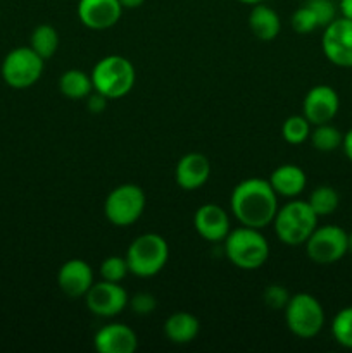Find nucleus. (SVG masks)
Returning <instances> with one entry per match:
<instances>
[{"instance_id":"f257e3e1","label":"nucleus","mask_w":352,"mask_h":353,"mask_svg":"<svg viewBox=\"0 0 352 353\" xmlns=\"http://www.w3.org/2000/svg\"><path fill=\"white\" fill-rule=\"evenodd\" d=\"M230 205L242 226L262 230L273 224L278 212V195L268 179L247 178L233 188Z\"/></svg>"},{"instance_id":"f03ea898","label":"nucleus","mask_w":352,"mask_h":353,"mask_svg":"<svg viewBox=\"0 0 352 353\" xmlns=\"http://www.w3.org/2000/svg\"><path fill=\"white\" fill-rule=\"evenodd\" d=\"M224 255L235 268L254 271L268 261L269 243L259 230L242 226L224 238Z\"/></svg>"},{"instance_id":"7ed1b4c3","label":"nucleus","mask_w":352,"mask_h":353,"mask_svg":"<svg viewBox=\"0 0 352 353\" xmlns=\"http://www.w3.org/2000/svg\"><path fill=\"white\" fill-rule=\"evenodd\" d=\"M317 219L320 217L311 209L309 203L304 200H292L278 209L273 219V228L282 243L300 247L317 228Z\"/></svg>"},{"instance_id":"20e7f679","label":"nucleus","mask_w":352,"mask_h":353,"mask_svg":"<svg viewBox=\"0 0 352 353\" xmlns=\"http://www.w3.org/2000/svg\"><path fill=\"white\" fill-rule=\"evenodd\" d=\"M93 90L106 99L116 100L128 95L133 90L137 72L135 65L121 55H107L100 59L92 71Z\"/></svg>"},{"instance_id":"39448f33","label":"nucleus","mask_w":352,"mask_h":353,"mask_svg":"<svg viewBox=\"0 0 352 353\" xmlns=\"http://www.w3.org/2000/svg\"><path fill=\"white\" fill-rule=\"evenodd\" d=\"M124 259L131 274L137 278H154L168 264V241L157 233L140 234L130 243Z\"/></svg>"},{"instance_id":"423d86ee","label":"nucleus","mask_w":352,"mask_h":353,"mask_svg":"<svg viewBox=\"0 0 352 353\" xmlns=\"http://www.w3.org/2000/svg\"><path fill=\"white\" fill-rule=\"evenodd\" d=\"M283 312H285L286 327L300 340H311L317 336L324 326L323 305L311 293H297L290 296Z\"/></svg>"},{"instance_id":"0eeeda50","label":"nucleus","mask_w":352,"mask_h":353,"mask_svg":"<svg viewBox=\"0 0 352 353\" xmlns=\"http://www.w3.org/2000/svg\"><path fill=\"white\" fill-rule=\"evenodd\" d=\"M145 193L138 185H119L107 195L104 202V214L114 226H131L141 217L145 210Z\"/></svg>"},{"instance_id":"6e6552de","label":"nucleus","mask_w":352,"mask_h":353,"mask_svg":"<svg viewBox=\"0 0 352 353\" xmlns=\"http://www.w3.org/2000/svg\"><path fill=\"white\" fill-rule=\"evenodd\" d=\"M43 59L31 47H17L2 62V78L10 88L24 90L33 86L43 72Z\"/></svg>"},{"instance_id":"1a4fd4ad","label":"nucleus","mask_w":352,"mask_h":353,"mask_svg":"<svg viewBox=\"0 0 352 353\" xmlns=\"http://www.w3.org/2000/svg\"><path fill=\"white\" fill-rule=\"evenodd\" d=\"M304 245H306L307 257L314 264H335L342 261L349 252L347 231L335 224L317 226Z\"/></svg>"},{"instance_id":"9d476101","label":"nucleus","mask_w":352,"mask_h":353,"mask_svg":"<svg viewBox=\"0 0 352 353\" xmlns=\"http://www.w3.org/2000/svg\"><path fill=\"white\" fill-rule=\"evenodd\" d=\"M321 48L328 61L337 68H352V19L335 17L323 28Z\"/></svg>"},{"instance_id":"9b49d317","label":"nucleus","mask_w":352,"mask_h":353,"mask_svg":"<svg viewBox=\"0 0 352 353\" xmlns=\"http://www.w3.org/2000/svg\"><path fill=\"white\" fill-rule=\"evenodd\" d=\"M128 300L130 296L119 283H110L106 279L93 283L85 295L86 309L99 317H116L126 309Z\"/></svg>"},{"instance_id":"f8f14e48","label":"nucleus","mask_w":352,"mask_h":353,"mask_svg":"<svg viewBox=\"0 0 352 353\" xmlns=\"http://www.w3.org/2000/svg\"><path fill=\"white\" fill-rule=\"evenodd\" d=\"M340 109V99L335 88L328 85H316L306 93L302 103V116L311 126L331 123Z\"/></svg>"},{"instance_id":"ddd939ff","label":"nucleus","mask_w":352,"mask_h":353,"mask_svg":"<svg viewBox=\"0 0 352 353\" xmlns=\"http://www.w3.org/2000/svg\"><path fill=\"white\" fill-rule=\"evenodd\" d=\"M123 7L119 0H79L78 17L83 26L102 31L116 26L121 19Z\"/></svg>"},{"instance_id":"4468645a","label":"nucleus","mask_w":352,"mask_h":353,"mask_svg":"<svg viewBox=\"0 0 352 353\" xmlns=\"http://www.w3.org/2000/svg\"><path fill=\"white\" fill-rule=\"evenodd\" d=\"M193 226H195L199 236L206 241H211V243L224 241V238L231 231L230 217H228L226 210L221 209L216 203L200 205L193 216Z\"/></svg>"},{"instance_id":"2eb2a0df","label":"nucleus","mask_w":352,"mask_h":353,"mask_svg":"<svg viewBox=\"0 0 352 353\" xmlns=\"http://www.w3.org/2000/svg\"><path fill=\"white\" fill-rule=\"evenodd\" d=\"M93 271L81 259L64 262L57 272V285L69 299H81L93 285Z\"/></svg>"},{"instance_id":"dca6fc26","label":"nucleus","mask_w":352,"mask_h":353,"mask_svg":"<svg viewBox=\"0 0 352 353\" xmlns=\"http://www.w3.org/2000/svg\"><path fill=\"white\" fill-rule=\"evenodd\" d=\"M93 347L99 353H133L138 347V336L126 324L113 323L97 331Z\"/></svg>"},{"instance_id":"f3484780","label":"nucleus","mask_w":352,"mask_h":353,"mask_svg":"<svg viewBox=\"0 0 352 353\" xmlns=\"http://www.w3.org/2000/svg\"><path fill=\"white\" fill-rule=\"evenodd\" d=\"M211 176L209 159L199 152L183 155L178 161L175 169L176 185L185 192H193V190L202 188Z\"/></svg>"},{"instance_id":"a211bd4d","label":"nucleus","mask_w":352,"mask_h":353,"mask_svg":"<svg viewBox=\"0 0 352 353\" xmlns=\"http://www.w3.org/2000/svg\"><path fill=\"white\" fill-rule=\"evenodd\" d=\"M269 185L276 192V195L286 196V199H295L297 195L304 192L307 185L306 172L293 164L278 165L271 176L268 178Z\"/></svg>"},{"instance_id":"6ab92c4d","label":"nucleus","mask_w":352,"mask_h":353,"mask_svg":"<svg viewBox=\"0 0 352 353\" xmlns=\"http://www.w3.org/2000/svg\"><path fill=\"white\" fill-rule=\"evenodd\" d=\"M248 26L257 40L273 41L280 34L282 21L275 9L261 2L252 6L251 14H248Z\"/></svg>"},{"instance_id":"aec40b11","label":"nucleus","mask_w":352,"mask_h":353,"mask_svg":"<svg viewBox=\"0 0 352 353\" xmlns=\"http://www.w3.org/2000/svg\"><path fill=\"white\" fill-rule=\"evenodd\" d=\"M200 331V323L193 314L175 312L166 319L164 334L171 343L186 345L197 338Z\"/></svg>"},{"instance_id":"412c9836","label":"nucleus","mask_w":352,"mask_h":353,"mask_svg":"<svg viewBox=\"0 0 352 353\" xmlns=\"http://www.w3.org/2000/svg\"><path fill=\"white\" fill-rule=\"evenodd\" d=\"M59 90L62 95L71 100L86 99L93 92L92 76L79 69H69L59 79Z\"/></svg>"},{"instance_id":"4be33fe9","label":"nucleus","mask_w":352,"mask_h":353,"mask_svg":"<svg viewBox=\"0 0 352 353\" xmlns=\"http://www.w3.org/2000/svg\"><path fill=\"white\" fill-rule=\"evenodd\" d=\"M30 47L40 55L43 61L54 57L59 47V34L50 24H40L33 30L30 38Z\"/></svg>"},{"instance_id":"5701e85b","label":"nucleus","mask_w":352,"mask_h":353,"mask_svg":"<svg viewBox=\"0 0 352 353\" xmlns=\"http://www.w3.org/2000/svg\"><path fill=\"white\" fill-rule=\"evenodd\" d=\"M311 143L316 150L320 152H333L337 148L342 147V141H344V134L338 128H335L331 123L317 124L314 126V130H311Z\"/></svg>"},{"instance_id":"b1692460","label":"nucleus","mask_w":352,"mask_h":353,"mask_svg":"<svg viewBox=\"0 0 352 353\" xmlns=\"http://www.w3.org/2000/svg\"><path fill=\"white\" fill-rule=\"evenodd\" d=\"M307 203H309L311 209L316 212L317 217H324V216H330V214H333L335 210L338 209L340 196H338L337 190L335 188H331V186H326V185H321L311 192Z\"/></svg>"},{"instance_id":"393cba45","label":"nucleus","mask_w":352,"mask_h":353,"mask_svg":"<svg viewBox=\"0 0 352 353\" xmlns=\"http://www.w3.org/2000/svg\"><path fill=\"white\" fill-rule=\"evenodd\" d=\"M331 336L340 347L352 350V305L338 310L331 321Z\"/></svg>"},{"instance_id":"a878e982","label":"nucleus","mask_w":352,"mask_h":353,"mask_svg":"<svg viewBox=\"0 0 352 353\" xmlns=\"http://www.w3.org/2000/svg\"><path fill=\"white\" fill-rule=\"evenodd\" d=\"M311 123L304 116H290L282 124V137L286 143L300 145L309 138Z\"/></svg>"},{"instance_id":"bb28decb","label":"nucleus","mask_w":352,"mask_h":353,"mask_svg":"<svg viewBox=\"0 0 352 353\" xmlns=\"http://www.w3.org/2000/svg\"><path fill=\"white\" fill-rule=\"evenodd\" d=\"M130 272L128 269V262L124 257H117V255H110L106 261H102L100 264V276L102 279L110 283H121L126 274Z\"/></svg>"},{"instance_id":"cd10ccee","label":"nucleus","mask_w":352,"mask_h":353,"mask_svg":"<svg viewBox=\"0 0 352 353\" xmlns=\"http://www.w3.org/2000/svg\"><path fill=\"white\" fill-rule=\"evenodd\" d=\"M290 24H292L293 31L299 34H309L313 33L314 30L320 28L316 16H314V12L306 6V3H304L302 7H299V9L292 14Z\"/></svg>"},{"instance_id":"c85d7f7f","label":"nucleus","mask_w":352,"mask_h":353,"mask_svg":"<svg viewBox=\"0 0 352 353\" xmlns=\"http://www.w3.org/2000/svg\"><path fill=\"white\" fill-rule=\"evenodd\" d=\"M306 6L314 12L320 28L328 26L337 17V6L333 0H306Z\"/></svg>"},{"instance_id":"c756f323","label":"nucleus","mask_w":352,"mask_h":353,"mask_svg":"<svg viewBox=\"0 0 352 353\" xmlns=\"http://www.w3.org/2000/svg\"><path fill=\"white\" fill-rule=\"evenodd\" d=\"M290 293L285 286L282 285H269L262 293L264 303L273 310H283L290 300Z\"/></svg>"},{"instance_id":"7c9ffc66","label":"nucleus","mask_w":352,"mask_h":353,"mask_svg":"<svg viewBox=\"0 0 352 353\" xmlns=\"http://www.w3.org/2000/svg\"><path fill=\"white\" fill-rule=\"evenodd\" d=\"M128 305L131 307L137 316H150L152 312L155 310L157 307V300H155L154 295L147 292H140V293H135V296H131L128 300Z\"/></svg>"},{"instance_id":"2f4dec72","label":"nucleus","mask_w":352,"mask_h":353,"mask_svg":"<svg viewBox=\"0 0 352 353\" xmlns=\"http://www.w3.org/2000/svg\"><path fill=\"white\" fill-rule=\"evenodd\" d=\"M86 99H88V110H90V112H93V114L102 112V110L106 109V105H107V100H109V99H106L102 93L95 92V90H93V92L90 93Z\"/></svg>"},{"instance_id":"473e14b6","label":"nucleus","mask_w":352,"mask_h":353,"mask_svg":"<svg viewBox=\"0 0 352 353\" xmlns=\"http://www.w3.org/2000/svg\"><path fill=\"white\" fill-rule=\"evenodd\" d=\"M342 148H344V154L349 161L352 162V128L344 134V141H342Z\"/></svg>"},{"instance_id":"72a5a7b5","label":"nucleus","mask_w":352,"mask_h":353,"mask_svg":"<svg viewBox=\"0 0 352 353\" xmlns=\"http://www.w3.org/2000/svg\"><path fill=\"white\" fill-rule=\"evenodd\" d=\"M338 10H340L342 17L352 19V0H340L338 2Z\"/></svg>"},{"instance_id":"f704fd0d","label":"nucleus","mask_w":352,"mask_h":353,"mask_svg":"<svg viewBox=\"0 0 352 353\" xmlns=\"http://www.w3.org/2000/svg\"><path fill=\"white\" fill-rule=\"evenodd\" d=\"M144 2L145 0H119L123 9H138L140 6H144Z\"/></svg>"},{"instance_id":"c9c22d12","label":"nucleus","mask_w":352,"mask_h":353,"mask_svg":"<svg viewBox=\"0 0 352 353\" xmlns=\"http://www.w3.org/2000/svg\"><path fill=\"white\" fill-rule=\"evenodd\" d=\"M238 2L245 3V6H255V3H261L264 2V0H238Z\"/></svg>"},{"instance_id":"e433bc0d","label":"nucleus","mask_w":352,"mask_h":353,"mask_svg":"<svg viewBox=\"0 0 352 353\" xmlns=\"http://www.w3.org/2000/svg\"><path fill=\"white\" fill-rule=\"evenodd\" d=\"M347 247H349V252L352 254V231L351 233H347Z\"/></svg>"}]
</instances>
